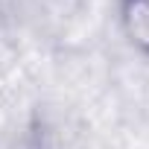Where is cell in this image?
<instances>
[{
	"label": "cell",
	"mask_w": 149,
	"mask_h": 149,
	"mask_svg": "<svg viewBox=\"0 0 149 149\" xmlns=\"http://www.w3.org/2000/svg\"><path fill=\"white\" fill-rule=\"evenodd\" d=\"M117 26L126 44L149 58V0H117Z\"/></svg>",
	"instance_id": "obj_1"
}]
</instances>
